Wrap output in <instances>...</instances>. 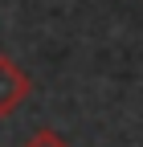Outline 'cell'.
Returning <instances> with one entry per match:
<instances>
[{
	"label": "cell",
	"mask_w": 143,
	"mask_h": 147,
	"mask_svg": "<svg viewBox=\"0 0 143 147\" xmlns=\"http://www.w3.org/2000/svg\"><path fill=\"white\" fill-rule=\"evenodd\" d=\"M33 94V78L16 65L8 53H0V119H12Z\"/></svg>",
	"instance_id": "6da1fadb"
},
{
	"label": "cell",
	"mask_w": 143,
	"mask_h": 147,
	"mask_svg": "<svg viewBox=\"0 0 143 147\" xmlns=\"http://www.w3.org/2000/svg\"><path fill=\"white\" fill-rule=\"evenodd\" d=\"M21 147H69V143H65V139H61L57 131H49V127H41V131H33V135H29V139H25Z\"/></svg>",
	"instance_id": "7a4b0ae2"
}]
</instances>
